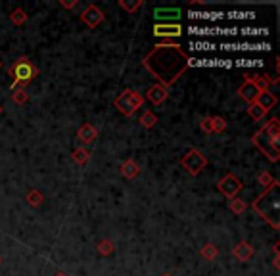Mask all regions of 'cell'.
<instances>
[{"label":"cell","mask_w":280,"mask_h":276,"mask_svg":"<svg viewBox=\"0 0 280 276\" xmlns=\"http://www.w3.org/2000/svg\"><path fill=\"white\" fill-rule=\"evenodd\" d=\"M188 54L178 44L167 43L154 46L144 56L142 65L160 81V85L169 88L188 69Z\"/></svg>","instance_id":"obj_1"},{"label":"cell","mask_w":280,"mask_h":276,"mask_svg":"<svg viewBox=\"0 0 280 276\" xmlns=\"http://www.w3.org/2000/svg\"><path fill=\"white\" fill-rule=\"evenodd\" d=\"M251 207L261 215V219H265L267 222L279 230L280 228V182L275 180L265 192L251 204Z\"/></svg>","instance_id":"obj_2"},{"label":"cell","mask_w":280,"mask_h":276,"mask_svg":"<svg viewBox=\"0 0 280 276\" xmlns=\"http://www.w3.org/2000/svg\"><path fill=\"white\" fill-rule=\"evenodd\" d=\"M8 73H10V77L14 79V83H12V90L15 88H23L27 83H31L37 75H39V69L33 65L29 61V58H19L15 59L14 63L8 67Z\"/></svg>","instance_id":"obj_3"},{"label":"cell","mask_w":280,"mask_h":276,"mask_svg":"<svg viewBox=\"0 0 280 276\" xmlns=\"http://www.w3.org/2000/svg\"><path fill=\"white\" fill-rule=\"evenodd\" d=\"M251 142H253L255 148H259V152L265 156L267 160H271L273 163H279V160H280L279 144L280 142H275V140H273V136L265 131V127H261L259 131L253 134Z\"/></svg>","instance_id":"obj_4"},{"label":"cell","mask_w":280,"mask_h":276,"mask_svg":"<svg viewBox=\"0 0 280 276\" xmlns=\"http://www.w3.org/2000/svg\"><path fill=\"white\" fill-rule=\"evenodd\" d=\"M142 104H144V96L138 94L136 90H131V88L123 90L117 98H115V108H117L123 115H127V117L133 115Z\"/></svg>","instance_id":"obj_5"},{"label":"cell","mask_w":280,"mask_h":276,"mask_svg":"<svg viewBox=\"0 0 280 276\" xmlns=\"http://www.w3.org/2000/svg\"><path fill=\"white\" fill-rule=\"evenodd\" d=\"M180 165L186 169V173L190 174V176H198V174L206 169L207 158L200 152V150L190 148V150L180 158Z\"/></svg>","instance_id":"obj_6"},{"label":"cell","mask_w":280,"mask_h":276,"mask_svg":"<svg viewBox=\"0 0 280 276\" xmlns=\"http://www.w3.org/2000/svg\"><path fill=\"white\" fill-rule=\"evenodd\" d=\"M242 188H244L242 180L232 173H228L226 176H223V180H219V184H217V190L221 192L224 198H228V200L236 198V196H238V192H240Z\"/></svg>","instance_id":"obj_7"},{"label":"cell","mask_w":280,"mask_h":276,"mask_svg":"<svg viewBox=\"0 0 280 276\" xmlns=\"http://www.w3.org/2000/svg\"><path fill=\"white\" fill-rule=\"evenodd\" d=\"M217 48L226 50V52H253V50H269V43H223Z\"/></svg>","instance_id":"obj_8"},{"label":"cell","mask_w":280,"mask_h":276,"mask_svg":"<svg viewBox=\"0 0 280 276\" xmlns=\"http://www.w3.org/2000/svg\"><path fill=\"white\" fill-rule=\"evenodd\" d=\"M81 21H83L85 25H89L90 29H94V27H98L104 21V12L98 6L90 4V6H87V10L81 14Z\"/></svg>","instance_id":"obj_9"},{"label":"cell","mask_w":280,"mask_h":276,"mask_svg":"<svg viewBox=\"0 0 280 276\" xmlns=\"http://www.w3.org/2000/svg\"><path fill=\"white\" fill-rule=\"evenodd\" d=\"M154 17L160 21V23H178V19L182 17L178 8H156L154 10Z\"/></svg>","instance_id":"obj_10"},{"label":"cell","mask_w":280,"mask_h":276,"mask_svg":"<svg viewBox=\"0 0 280 276\" xmlns=\"http://www.w3.org/2000/svg\"><path fill=\"white\" fill-rule=\"evenodd\" d=\"M154 35L156 37H180L182 27L178 23H156L154 25Z\"/></svg>","instance_id":"obj_11"},{"label":"cell","mask_w":280,"mask_h":276,"mask_svg":"<svg viewBox=\"0 0 280 276\" xmlns=\"http://www.w3.org/2000/svg\"><path fill=\"white\" fill-rule=\"evenodd\" d=\"M167 96H169V90L163 87V85H160V83H158V85H152L146 92V98L154 104V106L163 104L165 100H167Z\"/></svg>","instance_id":"obj_12"},{"label":"cell","mask_w":280,"mask_h":276,"mask_svg":"<svg viewBox=\"0 0 280 276\" xmlns=\"http://www.w3.org/2000/svg\"><path fill=\"white\" fill-rule=\"evenodd\" d=\"M232 67V59H188V67Z\"/></svg>","instance_id":"obj_13"},{"label":"cell","mask_w":280,"mask_h":276,"mask_svg":"<svg viewBox=\"0 0 280 276\" xmlns=\"http://www.w3.org/2000/svg\"><path fill=\"white\" fill-rule=\"evenodd\" d=\"M253 253H255V251H253V247H251L248 242H240V244H236V246L232 247V257L240 263L250 261L251 257H253Z\"/></svg>","instance_id":"obj_14"},{"label":"cell","mask_w":280,"mask_h":276,"mask_svg":"<svg viewBox=\"0 0 280 276\" xmlns=\"http://www.w3.org/2000/svg\"><path fill=\"white\" fill-rule=\"evenodd\" d=\"M238 94H240L242 100H246L248 104H253L257 100V96H259V90L253 87L251 81H244V83L240 85V88H238Z\"/></svg>","instance_id":"obj_15"},{"label":"cell","mask_w":280,"mask_h":276,"mask_svg":"<svg viewBox=\"0 0 280 276\" xmlns=\"http://www.w3.org/2000/svg\"><path fill=\"white\" fill-rule=\"evenodd\" d=\"M96 136H98V131L90 125V123H85L79 131H77V138L83 142L85 146H89V144H92L94 140H96Z\"/></svg>","instance_id":"obj_16"},{"label":"cell","mask_w":280,"mask_h":276,"mask_svg":"<svg viewBox=\"0 0 280 276\" xmlns=\"http://www.w3.org/2000/svg\"><path fill=\"white\" fill-rule=\"evenodd\" d=\"M188 17L194 21H219L224 17V14L223 12H194V10H190Z\"/></svg>","instance_id":"obj_17"},{"label":"cell","mask_w":280,"mask_h":276,"mask_svg":"<svg viewBox=\"0 0 280 276\" xmlns=\"http://www.w3.org/2000/svg\"><path fill=\"white\" fill-rule=\"evenodd\" d=\"M277 102H279V98L269 90V92H261L259 96H257V100H255V104L257 106H261L265 111H269V110H273L275 106H277Z\"/></svg>","instance_id":"obj_18"},{"label":"cell","mask_w":280,"mask_h":276,"mask_svg":"<svg viewBox=\"0 0 280 276\" xmlns=\"http://www.w3.org/2000/svg\"><path fill=\"white\" fill-rule=\"evenodd\" d=\"M140 173V167H138V163L136 161H133V160H127V161H123L121 163V174L125 176V178H134L136 174Z\"/></svg>","instance_id":"obj_19"},{"label":"cell","mask_w":280,"mask_h":276,"mask_svg":"<svg viewBox=\"0 0 280 276\" xmlns=\"http://www.w3.org/2000/svg\"><path fill=\"white\" fill-rule=\"evenodd\" d=\"M246 81H251L253 87L259 90V94H261V92H269L271 81H269L267 77H263V75H246Z\"/></svg>","instance_id":"obj_20"},{"label":"cell","mask_w":280,"mask_h":276,"mask_svg":"<svg viewBox=\"0 0 280 276\" xmlns=\"http://www.w3.org/2000/svg\"><path fill=\"white\" fill-rule=\"evenodd\" d=\"M71 158H73V161L77 165H85V163L90 160V152L87 148H77V150H73Z\"/></svg>","instance_id":"obj_21"},{"label":"cell","mask_w":280,"mask_h":276,"mask_svg":"<svg viewBox=\"0 0 280 276\" xmlns=\"http://www.w3.org/2000/svg\"><path fill=\"white\" fill-rule=\"evenodd\" d=\"M25 200H27V204H29L31 207H39V205L43 204L45 196H43L39 190H29V192L25 194Z\"/></svg>","instance_id":"obj_22"},{"label":"cell","mask_w":280,"mask_h":276,"mask_svg":"<svg viewBox=\"0 0 280 276\" xmlns=\"http://www.w3.org/2000/svg\"><path fill=\"white\" fill-rule=\"evenodd\" d=\"M113 249H115V246H113V242L112 240H108V238H104L102 242L96 246V251L100 253V255H104V257H108V255H112L113 253Z\"/></svg>","instance_id":"obj_23"},{"label":"cell","mask_w":280,"mask_h":276,"mask_svg":"<svg viewBox=\"0 0 280 276\" xmlns=\"http://www.w3.org/2000/svg\"><path fill=\"white\" fill-rule=\"evenodd\" d=\"M119 6H121L123 10H127L129 14H134L140 6H144V2H142V0H119Z\"/></svg>","instance_id":"obj_24"},{"label":"cell","mask_w":280,"mask_h":276,"mask_svg":"<svg viewBox=\"0 0 280 276\" xmlns=\"http://www.w3.org/2000/svg\"><path fill=\"white\" fill-rule=\"evenodd\" d=\"M248 115H250L253 121H261V119L267 115V111L261 108V106H257V104L253 102V104H250V108H248Z\"/></svg>","instance_id":"obj_25"},{"label":"cell","mask_w":280,"mask_h":276,"mask_svg":"<svg viewBox=\"0 0 280 276\" xmlns=\"http://www.w3.org/2000/svg\"><path fill=\"white\" fill-rule=\"evenodd\" d=\"M228 209L236 213V215H242L246 209H248V204L244 202V200H240V198H232L230 200V204H228Z\"/></svg>","instance_id":"obj_26"},{"label":"cell","mask_w":280,"mask_h":276,"mask_svg":"<svg viewBox=\"0 0 280 276\" xmlns=\"http://www.w3.org/2000/svg\"><path fill=\"white\" fill-rule=\"evenodd\" d=\"M10 21L19 27V25H23V23L27 21V14H25L21 8H15V10H12V14H10Z\"/></svg>","instance_id":"obj_27"},{"label":"cell","mask_w":280,"mask_h":276,"mask_svg":"<svg viewBox=\"0 0 280 276\" xmlns=\"http://www.w3.org/2000/svg\"><path fill=\"white\" fill-rule=\"evenodd\" d=\"M156 123H158V115L152 113V111H144V115L140 117V125H142L144 129H154Z\"/></svg>","instance_id":"obj_28"},{"label":"cell","mask_w":280,"mask_h":276,"mask_svg":"<svg viewBox=\"0 0 280 276\" xmlns=\"http://www.w3.org/2000/svg\"><path fill=\"white\" fill-rule=\"evenodd\" d=\"M217 253H219V251H217V247L213 246V244H206V246L200 249V255H202L206 261H213V259L217 257Z\"/></svg>","instance_id":"obj_29"},{"label":"cell","mask_w":280,"mask_h":276,"mask_svg":"<svg viewBox=\"0 0 280 276\" xmlns=\"http://www.w3.org/2000/svg\"><path fill=\"white\" fill-rule=\"evenodd\" d=\"M224 129H226V121H224L223 117H219V115L211 117V132H215V134H221Z\"/></svg>","instance_id":"obj_30"},{"label":"cell","mask_w":280,"mask_h":276,"mask_svg":"<svg viewBox=\"0 0 280 276\" xmlns=\"http://www.w3.org/2000/svg\"><path fill=\"white\" fill-rule=\"evenodd\" d=\"M232 65L236 67H261V59H232Z\"/></svg>","instance_id":"obj_31"},{"label":"cell","mask_w":280,"mask_h":276,"mask_svg":"<svg viewBox=\"0 0 280 276\" xmlns=\"http://www.w3.org/2000/svg\"><path fill=\"white\" fill-rule=\"evenodd\" d=\"M12 100H14V104H17V106H23V104L29 100V94H27L23 88H15L14 94H12Z\"/></svg>","instance_id":"obj_32"},{"label":"cell","mask_w":280,"mask_h":276,"mask_svg":"<svg viewBox=\"0 0 280 276\" xmlns=\"http://www.w3.org/2000/svg\"><path fill=\"white\" fill-rule=\"evenodd\" d=\"M190 48L192 50H215L217 44L206 43V41H194V43H190Z\"/></svg>","instance_id":"obj_33"},{"label":"cell","mask_w":280,"mask_h":276,"mask_svg":"<svg viewBox=\"0 0 280 276\" xmlns=\"http://www.w3.org/2000/svg\"><path fill=\"white\" fill-rule=\"evenodd\" d=\"M224 17H228V19H253L255 14L253 12H230V14H224Z\"/></svg>","instance_id":"obj_34"},{"label":"cell","mask_w":280,"mask_h":276,"mask_svg":"<svg viewBox=\"0 0 280 276\" xmlns=\"http://www.w3.org/2000/svg\"><path fill=\"white\" fill-rule=\"evenodd\" d=\"M257 180H259V184H261V186H265V188H269V186L275 182V178L271 176V173H267V171L259 174V176H257Z\"/></svg>","instance_id":"obj_35"},{"label":"cell","mask_w":280,"mask_h":276,"mask_svg":"<svg viewBox=\"0 0 280 276\" xmlns=\"http://www.w3.org/2000/svg\"><path fill=\"white\" fill-rule=\"evenodd\" d=\"M200 129H202L204 132H211V117L202 119V123H200Z\"/></svg>","instance_id":"obj_36"},{"label":"cell","mask_w":280,"mask_h":276,"mask_svg":"<svg viewBox=\"0 0 280 276\" xmlns=\"http://www.w3.org/2000/svg\"><path fill=\"white\" fill-rule=\"evenodd\" d=\"M77 4H79L77 0H59V6L61 8H67V10H73Z\"/></svg>","instance_id":"obj_37"},{"label":"cell","mask_w":280,"mask_h":276,"mask_svg":"<svg viewBox=\"0 0 280 276\" xmlns=\"http://www.w3.org/2000/svg\"><path fill=\"white\" fill-rule=\"evenodd\" d=\"M190 6H196V8H204L206 4L202 0H190Z\"/></svg>","instance_id":"obj_38"},{"label":"cell","mask_w":280,"mask_h":276,"mask_svg":"<svg viewBox=\"0 0 280 276\" xmlns=\"http://www.w3.org/2000/svg\"><path fill=\"white\" fill-rule=\"evenodd\" d=\"M54 276H67V275H65V273H56Z\"/></svg>","instance_id":"obj_39"},{"label":"cell","mask_w":280,"mask_h":276,"mask_svg":"<svg viewBox=\"0 0 280 276\" xmlns=\"http://www.w3.org/2000/svg\"><path fill=\"white\" fill-rule=\"evenodd\" d=\"M0 115H2V106H0Z\"/></svg>","instance_id":"obj_40"},{"label":"cell","mask_w":280,"mask_h":276,"mask_svg":"<svg viewBox=\"0 0 280 276\" xmlns=\"http://www.w3.org/2000/svg\"><path fill=\"white\" fill-rule=\"evenodd\" d=\"M0 69H2V61H0Z\"/></svg>","instance_id":"obj_41"},{"label":"cell","mask_w":280,"mask_h":276,"mask_svg":"<svg viewBox=\"0 0 280 276\" xmlns=\"http://www.w3.org/2000/svg\"><path fill=\"white\" fill-rule=\"evenodd\" d=\"M163 276H169V275H163Z\"/></svg>","instance_id":"obj_42"},{"label":"cell","mask_w":280,"mask_h":276,"mask_svg":"<svg viewBox=\"0 0 280 276\" xmlns=\"http://www.w3.org/2000/svg\"><path fill=\"white\" fill-rule=\"evenodd\" d=\"M0 263H2V259H0Z\"/></svg>","instance_id":"obj_43"}]
</instances>
